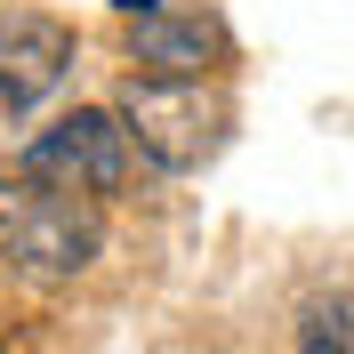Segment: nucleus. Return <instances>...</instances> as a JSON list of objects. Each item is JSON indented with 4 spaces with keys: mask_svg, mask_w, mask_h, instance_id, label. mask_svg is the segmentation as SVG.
<instances>
[{
    "mask_svg": "<svg viewBox=\"0 0 354 354\" xmlns=\"http://www.w3.org/2000/svg\"><path fill=\"white\" fill-rule=\"evenodd\" d=\"M105 250L97 194L48 185V177H0V274L24 290H65L81 282Z\"/></svg>",
    "mask_w": 354,
    "mask_h": 354,
    "instance_id": "1",
    "label": "nucleus"
},
{
    "mask_svg": "<svg viewBox=\"0 0 354 354\" xmlns=\"http://www.w3.org/2000/svg\"><path fill=\"white\" fill-rule=\"evenodd\" d=\"M113 113L137 137V153L169 177L218 161L225 129H234V105H225V88L209 73H129L113 88Z\"/></svg>",
    "mask_w": 354,
    "mask_h": 354,
    "instance_id": "2",
    "label": "nucleus"
},
{
    "mask_svg": "<svg viewBox=\"0 0 354 354\" xmlns=\"http://www.w3.org/2000/svg\"><path fill=\"white\" fill-rule=\"evenodd\" d=\"M137 161H145V153H137V137L121 129V113H113V105H73L65 121H48V129L17 153V169L105 201V194H121V185H129Z\"/></svg>",
    "mask_w": 354,
    "mask_h": 354,
    "instance_id": "3",
    "label": "nucleus"
},
{
    "mask_svg": "<svg viewBox=\"0 0 354 354\" xmlns=\"http://www.w3.org/2000/svg\"><path fill=\"white\" fill-rule=\"evenodd\" d=\"M73 81V24L48 8H8L0 17V105L32 113Z\"/></svg>",
    "mask_w": 354,
    "mask_h": 354,
    "instance_id": "4",
    "label": "nucleus"
},
{
    "mask_svg": "<svg viewBox=\"0 0 354 354\" xmlns=\"http://www.w3.org/2000/svg\"><path fill=\"white\" fill-rule=\"evenodd\" d=\"M129 57L145 73H209L218 65V24H201V17H137L129 32Z\"/></svg>",
    "mask_w": 354,
    "mask_h": 354,
    "instance_id": "5",
    "label": "nucleus"
},
{
    "mask_svg": "<svg viewBox=\"0 0 354 354\" xmlns=\"http://www.w3.org/2000/svg\"><path fill=\"white\" fill-rule=\"evenodd\" d=\"M298 354H354V298H306L298 306Z\"/></svg>",
    "mask_w": 354,
    "mask_h": 354,
    "instance_id": "6",
    "label": "nucleus"
}]
</instances>
